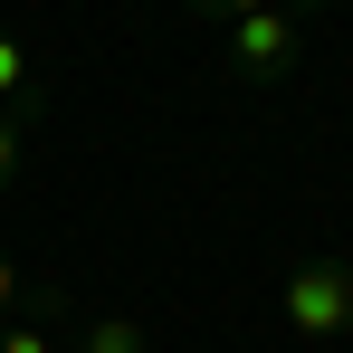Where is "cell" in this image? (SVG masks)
Segmentation results:
<instances>
[{
    "mask_svg": "<svg viewBox=\"0 0 353 353\" xmlns=\"http://www.w3.org/2000/svg\"><path fill=\"white\" fill-rule=\"evenodd\" d=\"M305 19H315V0H277V10L230 19V39H220L230 77H239V86H287L296 58H305Z\"/></svg>",
    "mask_w": 353,
    "mask_h": 353,
    "instance_id": "1",
    "label": "cell"
},
{
    "mask_svg": "<svg viewBox=\"0 0 353 353\" xmlns=\"http://www.w3.org/2000/svg\"><path fill=\"white\" fill-rule=\"evenodd\" d=\"M19 134H29V124H19V115H0V191L19 181Z\"/></svg>",
    "mask_w": 353,
    "mask_h": 353,
    "instance_id": "7",
    "label": "cell"
},
{
    "mask_svg": "<svg viewBox=\"0 0 353 353\" xmlns=\"http://www.w3.org/2000/svg\"><path fill=\"white\" fill-rule=\"evenodd\" d=\"M277 315L296 344H334L353 334V258H296L277 277Z\"/></svg>",
    "mask_w": 353,
    "mask_h": 353,
    "instance_id": "2",
    "label": "cell"
},
{
    "mask_svg": "<svg viewBox=\"0 0 353 353\" xmlns=\"http://www.w3.org/2000/svg\"><path fill=\"white\" fill-rule=\"evenodd\" d=\"M0 353H67V296L29 287V315L0 325Z\"/></svg>",
    "mask_w": 353,
    "mask_h": 353,
    "instance_id": "3",
    "label": "cell"
},
{
    "mask_svg": "<svg viewBox=\"0 0 353 353\" xmlns=\"http://www.w3.org/2000/svg\"><path fill=\"white\" fill-rule=\"evenodd\" d=\"M0 115H19V124H39V115H48L39 67H29V48H19V29H0Z\"/></svg>",
    "mask_w": 353,
    "mask_h": 353,
    "instance_id": "4",
    "label": "cell"
},
{
    "mask_svg": "<svg viewBox=\"0 0 353 353\" xmlns=\"http://www.w3.org/2000/svg\"><path fill=\"white\" fill-rule=\"evenodd\" d=\"M191 10H210V19L230 29V19H248V10H277V0H191Z\"/></svg>",
    "mask_w": 353,
    "mask_h": 353,
    "instance_id": "8",
    "label": "cell"
},
{
    "mask_svg": "<svg viewBox=\"0 0 353 353\" xmlns=\"http://www.w3.org/2000/svg\"><path fill=\"white\" fill-rule=\"evenodd\" d=\"M29 305V268H19V248H0V325Z\"/></svg>",
    "mask_w": 353,
    "mask_h": 353,
    "instance_id": "6",
    "label": "cell"
},
{
    "mask_svg": "<svg viewBox=\"0 0 353 353\" xmlns=\"http://www.w3.org/2000/svg\"><path fill=\"white\" fill-rule=\"evenodd\" d=\"M67 353H153L134 315H67Z\"/></svg>",
    "mask_w": 353,
    "mask_h": 353,
    "instance_id": "5",
    "label": "cell"
}]
</instances>
